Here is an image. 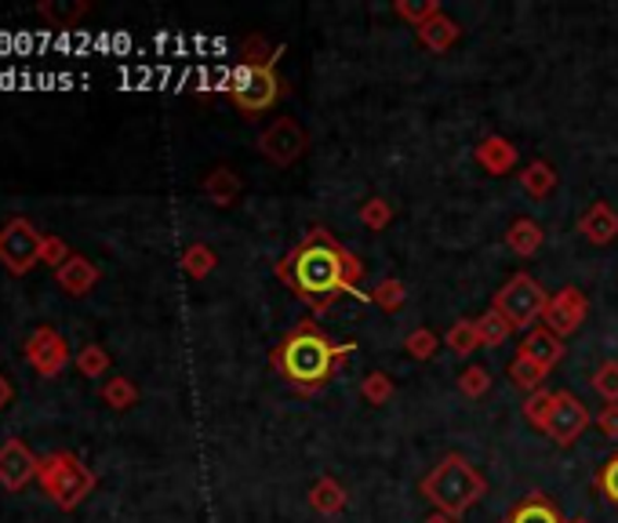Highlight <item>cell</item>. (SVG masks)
<instances>
[{
  "instance_id": "obj_13",
  "label": "cell",
  "mask_w": 618,
  "mask_h": 523,
  "mask_svg": "<svg viewBox=\"0 0 618 523\" xmlns=\"http://www.w3.org/2000/svg\"><path fill=\"white\" fill-rule=\"evenodd\" d=\"M579 233L590 240L593 247H607L618 240V211L607 200H593L579 215Z\"/></svg>"
},
{
  "instance_id": "obj_23",
  "label": "cell",
  "mask_w": 618,
  "mask_h": 523,
  "mask_svg": "<svg viewBox=\"0 0 618 523\" xmlns=\"http://www.w3.org/2000/svg\"><path fill=\"white\" fill-rule=\"evenodd\" d=\"M506 375H509V381H513V389H520L524 397H531V392L542 389V381L549 378V370L538 367L535 360H528V356H513V360H509Z\"/></svg>"
},
{
  "instance_id": "obj_36",
  "label": "cell",
  "mask_w": 618,
  "mask_h": 523,
  "mask_svg": "<svg viewBox=\"0 0 618 523\" xmlns=\"http://www.w3.org/2000/svg\"><path fill=\"white\" fill-rule=\"evenodd\" d=\"M110 353H106V345L99 342H92V345H84L81 353H77V370L84 378H102L106 370H110Z\"/></svg>"
},
{
  "instance_id": "obj_37",
  "label": "cell",
  "mask_w": 618,
  "mask_h": 523,
  "mask_svg": "<svg viewBox=\"0 0 618 523\" xmlns=\"http://www.w3.org/2000/svg\"><path fill=\"white\" fill-rule=\"evenodd\" d=\"M440 349V338L429 331V327H415V331L404 335V353L411 360H433Z\"/></svg>"
},
{
  "instance_id": "obj_5",
  "label": "cell",
  "mask_w": 618,
  "mask_h": 523,
  "mask_svg": "<svg viewBox=\"0 0 618 523\" xmlns=\"http://www.w3.org/2000/svg\"><path fill=\"white\" fill-rule=\"evenodd\" d=\"M546 305H549V291L542 288L531 272H513L492 299V309L506 316V324L513 327V335L517 331L528 335L531 327H538Z\"/></svg>"
},
{
  "instance_id": "obj_25",
  "label": "cell",
  "mask_w": 618,
  "mask_h": 523,
  "mask_svg": "<svg viewBox=\"0 0 618 523\" xmlns=\"http://www.w3.org/2000/svg\"><path fill=\"white\" fill-rule=\"evenodd\" d=\"M444 345L451 349L459 360H470L481 349V335H476V320H455L444 335Z\"/></svg>"
},
{
  "instance_id": "obj_2",
  "label": "cell",
  "mask_w": 618,
  "mask_h": 523,
  "mask_svg": "<svg viewBox=\"0 0 618 523\" xmlns=\"http://www.w3.org/2000/svg\"><path fill=\"white\" fill-rule=\"evenodd\" d=\"M356 342H335L317 320H302L269 349V367L302 397H317L353 356Z\"/></svg>"
},
{
  "instance_id": "obj_30",
  "label": "cell",
  "mask_w": 618,
  "mask_h": 523,
  "mask_svg": "<svg viewBox=\"0 0 618 523\" xmlns=\"http://www.w3.org/2000/svg\"><path fill=\"white\" fill-rule=\"evenodd\" d=\"M553 411H557V392H549V389L531 392V397L524 400V422H528V425H535L538 433H546V425H549V418H553Z\"/></svg>"
},
{
  "instance_id": "obj_14",
  "label": "cell",
  "mask_w": 618,
  "mask_h": 523,
  "mask_svg": "<svg viewBox=\"0 0 618 523\" xmlns=\"http://www.w3.org/2000/svg\"><path fill=\"white\" fill-rule=\"evenodd\" d=\"M517 356H528V360H535L538 367L553 370L564 360V338L553 335L546 324H538V327H531L524 338H520Z\"/></svg>"
},
{
  "instance_id": "obj_41",
  "label": "cell",
  "mask_w": 618,
  "mask_h": 523,
  "mask_svg": "<svg viewBox=\"0 0 618 523\" xmlns=\"http://www.w3.org/2000/svg\"><path fill=\"white\" fill-rule=\"evenodd\" d=\"M596 429L604 436H611V440H618V403H604L601 414H596Z\"/></svg>"
},
{
  "instance_id": "obj_39",
  "label": "cell",
  "mask_w": 618,
  "mask_h": 523,
  "mask_svg": "<svg viewBox=\"0 0 618 523\" xmlns=\"http://www.w3.org/2000/svg\"><path fill=\"white\" fill-rule=\"evenodd\" d=\"M37 11L48 22H56V26H73V22L88 11V4H59V0H45V4H37Z\"/></svg>"
},
{
  "instance_id": "obj_22",
  "label": "cell",
  "mask_w": 618,
  "mask_h": 523,
  "mask_svg": "<svg viewBox=\"0 0 618 523\" xmlns=\"http://www.w3.org/2000/svg\"><path fill=\"white\" fill-rule=\"evenodd\" d=\"M520 179V190H524L531 200H546V196L557 190V182H560V174L553 171V163L549 160H531L524 171L517 174Z\"/></svg>"
},
{
  "instance_id": "obj_40",
  "label": "cell",
  "mask_w": 618,
  "mask_h": 523,
  "mask_svg": "<svg viewBox=\"0 0 618 523\" xmlns=\"http://www.w3.org/2000/svg\"><path fill=\"white\" fill-rule=\"evenodd\" d=\"M70 258V247H66V240L62 236H48L45 233V244H40V262H48V266H62V262Z\"/></svg>"
},
{
  "instance_id": "obj_24",
  "label": "cell",
  "mask_w": 618,
  "mask_h": 523,
  "mask_svg": "<svg viewBox=\"0 0 618 523\" xmlns=\"http://www.w3.org/2000/svg\"><path fill=\"white\" fill-rule=\"evenodd\" d=\"M367 299H372L383 313L397 316V313L408 305V283L400 280V277H386V280H378V283H375V291L367 294Z\"/></svg>"
},
{
  "instance_id": "obj_29",
  "label": "cell",
  "mask_w": 618,
  "mask_h": 523,
  "mask_svg": "<svg viewBox=\"0 0 618 523\" xmlns=\"http://www.w3.org/2000/svg\"><path fill=\"white\" fill-rule=\"evenodd\" d=\"M393 11H397V19H404V22H408L411 29L426 26L429 19L444 15L440 0H393Z\"/></svg>"
},
{
  "instance_id": "obj_44",
  "label": "cell",
  "mask_w": 618,
  "mask_h": 523,
  "mask_svg": "<svg viewBox=\"0 0 618 523\" xmlns=\"http://www.w3.org/2000/svg\"><path fill=\"white\" fill-rule=\"evenodd\" d=\"M568 523H590V520H585V516H574V520H568Z\"/></svg>"
},
{
  "instance_id": "obj_6",
  "label": "cell",
  "mask_w": 618,
  "mask_h": 523,
  "mask_svg": "<svg viewBox=\"0 0 618 523\" xmlns=\"http://www.w3.org/2000/svg\"><path fill=\"white\" fill-rule=\"evenodd\" d=\"M230 102L241 109L244 117H258L277 106L284 95V81L277 76V65H237L230 73V87H226Z\"/></svg>"
},
{
  "instance_id": "obj_9",
  "label": "cell",
  "mask_w": 618,
  "mask_h": 523,
  "mask_svg": "<svg viewBox=\"0 0 618 523\" xmlns=\"http://www.w3.org/2000/svg\"><path fill=\"white\" fill-rule=\"evenodd\" d=\"M593 425V414L590 408L574 397L571 389H557V411H553V418L546 425V433L557 447H574L585 436V429Z\"/></svg>"
},
{
  "instance_id": "obj_43",
  "label": "cell",
  "mask_w": 618,
  "mask_h": 523,
  "mask_svg": "<svg viewBox=\"0 0 618 523\" xmlns=\"http://www.w3.org/2000/svg\"><path fill=\"white\" fill-rule=\"evenodd\" d=\"M422 523H459V520H455V516H444V512H433V516H426Z\"/></svg>"
},
{
  "instance_id": "obj_42",
  "label": "cell",
  "mask_w": 618,
  "mask_h": 523,
  "mask_svg": "<svg viewBox=\"0 0 618 523\" xmlns=\"http://www.w3.org/2000/svg\"><path fill=\"white\" fill-rule=\"evenodd\" d=\"M8 400H12V386H8V378L0 375V411L8 408Z\"/></svg>"
},
{
  "instance_id": "obj_8",
  "label": "cell",
  "mask_w": 618,
  "mask_h": 523,
  "mask_svg": "<svg viewBox=\"0 0 618 523\" xmlns=\"http://www.w3.org/2000/svg\"><path fill=\"white\" fill-rule=\"evenodd\" d=\"M310 135L295 117H277L263 135H258V153L274 163V168H291L306 157Z\"/></svg>"
},
{
  "instance_id": "obj_12",
  "label": "cell",
  "mask_w": 618,
  "mask_h": 523,
  "mask_svg": "<svg viewBox=\"0 0 618 523\" xmlns=\"http://www.w3.org/2000/svg\"><path fill=\"white\" fill-rule=\"evenodd\" d=\"M37 473H40V458L19 436L0 443V487L23 490L26 484H34Z\"/></svg>"
},
{
  "instance_id": "obj_35",
  "label": "cell",
  "mask_w": 618,
  "mask_h": 523,
  "mask_svg": "<svg viewBox=\"0 0 618 523\" xmlns=\"http://www.w3.org/2000/svg\"><path fill=\"white\" fill-rule=\"evenodd\" d=\"M459 392H462V397H470V400H484L487 392H492V370L481 367V364L462 367V375H459Z\"/></svg>"
},
{
  "instance_id": "obj_32",
  "label": "cell",
  "mask_w": 618,
  "mask_h": 523,
  "mask_svg": "<svg viewBox=\"0 0 618 523\" xmlns=\"http://www.w3.org/2000/svg\"><path fill=\"white\" fill-rule=\"evenodd\" d=\"M356 218H361L364 229L383 233V229H389V222H393V204H389L386 196H367L361 204V211H356Z\"/></svg>"
},
{
  "instance_id": "obj_7",
  "label": "cell",
  "mask_w": 618,
  "mask_h": 523,
  "mask_svg": "<svg viewBox=\"0 0 618 523\" xmlns=\"http://www.w3.org/2000/svg\"><path fill=\"white\" fill-rule=\"evenodd\" d=\"M40 244H45V233L29 218H12V222L0 226V262L15 277H23V272L37 266Z\"/></svg>"
},
{
  "instance_id": "obj_27",
  "label": "cell",
  "mask_w": 618,
  "mask_h": 523,
  "mask_svg": "<svg viewBox=\"0 0 618 523\" xmlns=\"http://www.w3.org/2000/svg\"><path fill=\"white\" fill-rule=\"evenodd\" d=\"M99 397H102L106 408L128 411V408H135V403H138V386H135L132 378L117 375V378H106V386L99 389Z\"/></svg>"
},
{
  "instance_id": "obj_18",
  "label": "cell",
  "mask_w": 618,
  "mask_h": 523,
  "mask_svg": "<svg viewBox=\"0 0 618 523\" xmlns=\"http://www.w3.org/2000/svg\"><path fill=\"white\" fill-rule=\"evenodd\" d=\"M415 37H419V44H422V48H426V51L444 54V51H451L455 44H459L462 26L448 15V11H444V15L429 19L426 26H419V29H415Z\"/></svg>"
},
{
  "instance_id": "obj_1",
  "label": "cell",
  "mask_w": 618,
  "mask_h": 523,
  "mask_svg": "<svg viewBox=\"0 0 618 523\" xmlns=\"http://www.w3.org/2000/svg\"><path fill=\"white\" fill-rule=\"evenodd\" d=\"M364 262L342 247L328 226H313L310 233L277 262V280L306 305L313 316H324L346 294H361Z\"/></svg>"
},
{
  "instance_id": "obj_31",
  "label": "cell",
  "mask_w": 618,
  "mask_h": 523,
  "mask_svg": "<svg viewBox=\"0 0 618 523\" xmlns=\"http://www.w3.org/2000/svg\"><path fill=\"white\" fill-rule=\"evenodd\" d=\"M393 392H397V386L386 370H372V375L361 378V400L372 403V408H386V403L393 400Z\"/></svg>"
},
{
  "instance_id": "obj_4",
  "label": "cell",
  "mask_w": 618,
  "mask_h": 523,
  "mask_svg": "<svg viewBox=\"0 0 618 523\" xmlns=\"http://www.w3.org/2000/svg\"><path fill=\"white\" fill-rule=\"evenodd\" d=\"M37 479H40V487H45V495L66 512L77 509L81 501L95 490V484H99L92 469L84 465L73 451H56V454L40 458Z\"/></svg>"
},
{
  "instance_id": "obj_16",
  "label": "cell",
  "mask_w": 618,
  "mask_h": 523,
  "mask_svg": "<svg viewBox=\"0 0 618 523\" xmlns=\"http://www.w3.org/2000/svg\"><path fill=\"white\" fill-rule=\"evenodd\" d=\"M56 280H59V288L66 294L81 299V294H88L95 283H99V266H95L92 258H84V255H70L56 269Z\"/></svg>"
},
{
  "instance_id": "obj_15",
  "label": "cell",
  "mask_w": 618,
  "mask_h": 523,
  "mask_svg": "<svg viewBox=\"0 0 618 523\" xmlns=\"http://www.w3.org/2000/svg\"><path fill=\"white\" fill-rule=\"evenodd\" d=\"M473 160L481 163L487 174H495V179H498V174H509V171L517 168L520 153H517V146L506 135H487V138L476 142Z\"/></svg>"
},
{
  "instance_id": "obj_21",
  "label": "cell",
  "mask_w": 618,
  "mask_h": 523,
  "mask_svg": "<svg viewBox=\"0 0 618 523\" xmlns=\"http://www.w3.org/2000/svg\"><path fill=\"white\" fill-rule=\"evenodd\" d=\"M346 501H350V495H346V487L335 476L313 479V487H310V509L313 512H320V516H339V512L346 509Z\"/></svg>"
},
{
  "instance_id": "obj_11",
  "label": "cell",
  "mask_w": 618,
  "mask_h": 523,
  "mask_svg": "<svg viewBox=\"0 0 618 523\" xmlns=\"http://www.w3.org/2000/svg\"><path fill=\"white\" fill-rule=\"evenodd\" d=\"M585 316H590V302H585V294L574 288V283H568V288H560L557 294H549L542 324L557 338H571L585 324Z\"/></svg>"
},
{
  "instance_id": "obj_3",
  "label": "cell",
  "mask_w": 618,
  "mask_h": 523,
  "mask_svg": "<svg viewBox=\"0 0 618 523\" xmlns=\"http://www.w3.org/2000/svg\"><path fill=\"white\" fill-rule=\"evenodd\" d=\"M419 495L429 501L433 512L462 520L465 512L487 495V479L465 454H444L440 462L419 479Z\"/></svg>"
},
{
  "instance_id": "obj_19",
  "label": "cell",
  "mask_w": 618,
  "mask_h": 523,
  "mask_svg": "<svg viewBox=\"0 0 618 523\" xmlns=\"http://www.w3.org/2000/svg\"><path fill=\"white\" fill-rule=\"evenodd\" d=\"M201 190L215 207H233L244 185H241V174H237L233 168H226V163H219V168H211L208 174H204Z\"/></svg>"
},
{
  "instance_id": "obj_17",
  "label": "cell",
  "mask_w": 618,
  "mask_h": 523,
  "mask_svg": "<svg viewBox=\"0 0 618 523\" xmlns=\"http://www.w3.org/2000/svg\"><path fill=\"white\" fill-rule=\"evenodd\" d=\"M542 244H546V229H542L535 218H528V215H520L509 222L506 229V247L513 251L517 258H535Z\"/></svg>"
},
{
  "instance_id": "obj_10",
  "label": "cell",
  "mask_w": 618,
  "mask_h": 523,
  "mask_svg": "<svg viewBox=\"0 0 618 523\" xmlns=\"http://www.w3.org/2000/svg\"><path fill=\"white\" fill-rule=\"evenodd\" d=\"M23 353H26L29 364H34V370L40 378H56L70 364V345L56 327H37V331H29Z\"/></svg>"
},
{
  "instance_id": "obj_28",
  "label": "cell",
  "mask_w": 618,
  "mask_h": 523,
  "mask_svg": "<svg viewBox=\"0 0 618 523\" xmlns=\"http://www.w3.org/2000/svg\"><path fill=\"white\" fill-rule=\"evenodd\" d=\"M473 320H476V335H481V349H498L509 335H513V327L506 324V316L495 309L473 316Z\"/></svg>"
},
{
  "instance_id": "obj_38",
  "label": "cell",
  "mask_w": 618,
  "mask_h": 523,
  "mask_svg": "<svg viewBox=\"0 0 618 523\" xmlns=\"http://www.w3.org/2000/svg\"><path fill=\"white\" fill-rule=\"evenodd\" d=\"M593 487L601 490V495L611 501V506L618 509V451L607 458V462L596 469V479H593Z\"/></svg>"
},
{
  "instance_id": "obj_26",
  "label": "cell",
  "mask_w": 618,
  "mask_h": 523,
  "mask_svg": "<svg viewBox=\"0 0 618 523\" xmlns=\"http://www.w3.org/2000/svg\"><path fill=\"white\" fill-rule=\"evenodd\" d=\"M215 266H219V255H215V247L208 244H190L182 251V272H186L190 280H208Z\"/></svg>"
},
{
  "instance_id": "obj_34",
  "label": "cell",
  "mask_w": 618,
  "mask_h": 523,
  "mask_svg": "<svg viewBox=\"0 0 618 523\" xmlns=\"http://www.w3.org/2000/svg\"><path fill=\"white\" fill-rule=\"evenodd\" d=\"M593 392L601 397L604 403H618V360H604V364H596L593 378H590Z\"/></svg>"
},
{
  "instance_id": "obj_20",
  "label": "cell",
  "mask_w": 618,
  "mask_h": 523,
  "mask_svg": "<svg viewBox=\"0 0 618 523\" xmlns=\"http://www.w3.org/2000/svg\"><path fill=\"white\" fill-rule=\"evenodd\" d=\"M502 523H568V520L560 516V509L553 506L546 495L535 490V495H528L524 501H517V506L502 516Z\"/></svg>"
},
{
  "instance_id": "obj_33",
  "label": "cell",
  "mask_w": 618,
  "mask_h": 523,
  "mask_svg": "<svg viewBox=\"0 0 618 523\" xmlns=\"http://www.w3.org/2000/svg\"><path fill=\"white\" fill-rule=\"evenodd\" d=\"M284 54V44H269L266 37H247L244 48H241V59L244 65H277V59Z\"/></svg>"
}]
</instances>
